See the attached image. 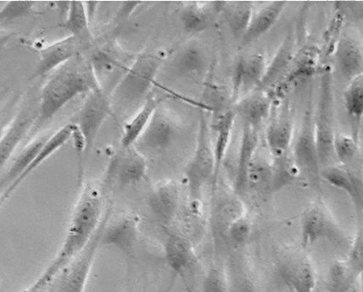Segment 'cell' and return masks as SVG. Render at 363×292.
Masks as SVG:
<instances>
[{
	"label": "cell",
	"instance_id": "cell-1",
	"mask_svg": "<svg viewBox=\"0 0 363 292\" xmlns=\"http://www.w3.org/2000/svg\"><path fill=\"white\" fill-rule=\"evenodd\" d=\"M104 213L101 189L94 185L85 186L74 206L60 249L29 289H49L57 275L89 245L102 223Z\"/></svg>",
	"mask_w": 363,
	"mask_h": 292
},
{
	"label": "cell",
	"instance_id": "cell-2",
	"mask_svg": "<svg viewBox=\"0 0 363 292\" xmlns=\"http://www.w3.org/2000/svg\"><path fill=\"white\" fill-rule=\"evenodd\" d=\"M99 89L89 61L81 55L53 71L41 91L37 122L39 126L52 120L67 103Z\"/></svg>",
	"mask_w": 363,
	"mask_h": 292
},
{
	"label": "cell",
	"instance_id": "cell-3",
	"mask_svg": "<svg viewBox=\"0 0 363 292\" xmlns=\"http://www.w3.org/2000/svg\"><path fill=\"white\" fill-rule=\"evenodd\" d=\"M162 64V58L157 53H142L138 56L112 91L114 101L123 106L141 101L151 89Z\"/></svg>",
	"mask_w": 363,
	"mask_h": 292
},
{
	"label": "cell",
	"instance_id": "cell-4",
	"mask_svg": "<svg viewBox=\"0 0 363 292\" xmlns=\"http://www.w3.org/2000/svg\"><path fill=\"white\" fill-rule=\"evenodd\" d=\"M314 128L316 150L321 170L329 166L333 158L335 157L333 141H335V133L333 129L332 77L329 68L323 71V76L320 77Z\"/></svg>",
	"mask_w": 363,
	"mask_h": 292
},
{
	"label": "cell",
	"instance_id": "cell-5",
	"mask_svg": "<svg viewBox=\"0 0 363 292\" xmlns=\"http://www.w3.org/2000/svg\"><path fill=\"white\" fill-rule=\"evenodd\" d=\"M215 158L213 151L210 128L206 116H200L199 128L193 157L186 169L187 186L191 198L198 199L201 196L203 186L214 175Z\"/></svg>",
	"mask_w": 363,
	"mask_h": 292
},
{
	"label": "cell",
	"instance_id": "cell-6",
	"mask_svg": "<svg viewBox=\"0 0 363 292\" xmlns=\"http://www.w3.org/2000/svg\"><path fill=\"white\" fill-rule=\"evenodd\" d=\"M111 113V103L106 93L97 89L91 91L79 111L76 126L84 143V153L89 154L108 116Z\"/></svg>",
	"mask_w": 363,
	"mask_h": 292
},
{
	"label": "cell",
	"instance_id": "cell-7",
	"mask_svg": "<svg viewBox=\"0 0 363 292\" xmlns=\"http://www.w3.org/2000/svg\"><path fill=\"white\" fill-rule=\"evenodd\" d=\"M104 219V215L98 231L96 232L89 245L60 274L62 275L57 292L86 291L96 256L101 246L100 245V237H101Z\"/></svg>",
	"mask_w": 363,
	"mask_h": 292
},
{
	"label": "cell",
	"instance_id": "cell-8",
	"mask_svg": "<svg viewBox=\"0 0 363 292\" xmlns=\"http://www.w3.org/2000/svg\"><path fill=\"white\" fill-rule=\"evenodd\" d=\"M139 227L133 216L121 215L111 219L110 211L106 210L100 245L113 247L124 256L131 257L139 242Z\"/></svg>",
	"mask_w": 363,
	"mask_h": 292
},
{
	"label": "cell",
	"instance_id": "cell-9",
	"mask_svg": "<svg viewBox=\"0 0 363 292\" xmlns=\"http://www.w3.org/2000/svg\"><path fill=\"white\" fill-rule=\"evenodd\" d=\"M291 157H293L300 174H304L315 181L319 179L320 166L316 150L311 102L308 103L301 129H300L295 141L294 153Z\"/></svg>",
	"mask_w": 363,
	"mask_h": 292
},
{
	"label": "cell",
	"instance_id": "cell-10",
	"mask_svg": "<svg viewBox=\"0 0 363 292\" xmlns=\"http://www.w3.org/2000/svg\"><path fill=\"white\" fill-rule=\"evenodd\" d=\"M177 127L164 111L157 108L147 128L137 140L135 147L140 153L157 154L164 152L172 145Z\"/></svg>",
	"mask_w": 363,
	"mask_h": 292
},
{
	"label": "cell",
	"instance_id": "cell-11",
	"mask_svg": "<svg viewBox=\"0 0 363 292\" xmlns=\"http://www.w3.org/2000/svg\"><path fill=\"white\" fill-rule=\"evenodd\" d=\"M147 170L145 156L132 146L123 149L111 162L106 174L107 181H113L120 187L135 185L144 179Z\"/></svg>",
	"mask_w": 363,
	"mask_h": 292
},
{
	"label": "cell",
	"instance_id": "cell-12",
	"mask_svg": "<svg viewBox=\"0 0 363 292\" xmlns=\"http://www.w3.org/2000/svg\"><path fill=\"white\" fill-rule=\"evenodd\" d=\"M267 68L265 57L261 53L240 57L233 69L232 100L237 102L241 96L257 91L264 78Z\"/></svg>",
	"mask_w": 363,
	"mask_h": 292
},
{
	"label": "cell",
	"instance_id": "cell-13",
	"mask_svg": "<svg viewBox=\"0 0 363 292\" xmlns=\"http://www.w3.org/2000/svg\"><path fill=\"white\" fill-rule=\"evenodd\" d=\"M84 44V40L69 35L41 50L33 77H44L80 55Z\"/></svg>",
	"mask_w": 363,
	"mask_h": 292
},
{
	"label": "cell",
	"instance_id": "cell-14",
	"mask_svg": "<svg viewBox=\"0 0 363 292\" xmlns=\"http://www.w3.org/2000/svg\"><path fill=\"white\" fill-rule=\"evenodd\" d=\"M99 89L112 91L129 68L118 54L106 50L95 52L89 61ZM107 94V93H106Z\"/></svg>",
	"mask_w": 363,
	"mask_h": 292
},
{
	"label": "cell",
	"instance_id": "cell-15",
	"mask_svg": "<svg viewBox=\"0 0 363 292\" xmlns=\"http://www.w3.org/2000/svg\"><path fill=\"white\" fill-rule=\"evenodd\" d=\"M294 119L286 103L275 111L266 131V142L274 157L286 155L294 140Z\"/></svg>",
	"mask_w": 363,
	"mask_h": 292
},
{
	"label": "cell",
	"instance_id": "cell-16",
	"mask_svg": "<svg viewBox=\"0 0 363 292\" xmlns=\"http://www.w3.org/2000/svg\"><path fill=\"white\" fill-rule=\"evenodd\" d=\"M317 68V53L315 49L303 50L297 57L294 58L286 73L279 79L269 94L271 99H283L291 87L300 81L311 77Z\"/></svg>",
	"mask_w": 363,
	"mask_h": 292
},
{
	"label": "cell",
	"instance_id": "cell-17",
	"mask_svg": "<svg viewBox=\"0 0 363 292\" xmlns=\"http://www.w3.org/2000/svg\"><path fill=\"white\" fill-rule=\"evenodd\" d=\"M148 206L162 226H170L177 219L179 210L177 185L173 181H167L154 187L149 195Z\"/></svg>",
	"mask_w": 363,
	"mask_h": 292
},
{
	"label": "cell",
	"instance_id": "cell-18",
	"mask_svg": "<svg viewBox=\"0 0 363 292\" xmlns=\"http://www.w3.org/2000/svg\"><path fill=\"white\" fill-rule=\"evenodd\" d=\"M301 245L304 249L319 243L327 239H331L335 232V225L328 215L318 206L308 208L304 213L300 224Z\"/></svg>",
	"mask_w": 363,
	"mask_h": 292
},
{
	"label": "cell",
	"instance_id": "cell-19",
	"mask_svg": "<svg viewBox=\"0 0 363 292\" xmlns=\"http://www.w3.org/2000/svg\"><path fill=\"white\" fill-rule=\"evenodd\" d=\"M35 122V115L30 106H25L19 111L10 127L7 128L0 139V169L6 164L13 155L32 125Z\"/></svg>",
	"mask_w": 363,
	"mask_h": 292
},
{
	"label": "cell",
	"instance_id": "cell-20",
	"mask_svg": "<svg viewBox=\"0 0 363 292\" xmlns=\"http://www.w3.org/2000/svg\"><path fill=\"white\" fill-rule=\"evenodd\" d=\"M258 143L259 129L244 123L235 179V191L238 196H243L246 193L248 170L256 156Z\"/></svg>",
	"mask_w": 363,
	"mask_h": 292
},
{
	"label": "cell",
	"instance_id": "cell-21",
	"mask_svg": "<svg viewBox=\"0 0 363 292\" xmlns=\"http://www.w3.org/2000/svg\"><path fill=\"white\" fill-rule=\"evenodd\" d=\"M76 124H67L56 133H54L52 137H48L43 147L40 148L39 152L37 153L35 157L33 158V160L31 164H29L27 169L21 175L18 181L13 183V184L5 191V193L3 194L1 199H0V204L5 202L6 200L14 193L15 190L22 184L24 179H26L33 170H35L38 167L43 164L45 160L48 159L50 157L53 155L54 153L58 151L62 145H65L67 142L73 137V133L74 130H76Z\"/></svg>",
	"mask_w": 363,
	"mask_h": 292
},
{
	"label": "cell",
	"instance_id": "cell-22",
	"mask_svg": "<svg viewBox=\"0 0 363 292\" xmlns=\"http://www.w3.org/2000/svg\"><path fill=\"white\" fill-rule=\"evenodd\" d=\"M283 281L294 292H315L316 276L311 262L304 257H294L281 266Z\"/></svg>",
	"mask_w": 363,
	"mask_h": 292
},
{
	"label": "cell",
	"instance_id": "cell-23",
	"mask_svg": "<svg viewBox=\"0 0 363 292\" xmlns=\"http://www.w3.org/2000/svg\"><path fill=\"white\" fill-rule=\"evenodd\" d=\"M164 252L167 265L177 274H186L194 264V254L190 242L179 233L168 232Z\"/></svg>",
	"mask_w": 363,
	"mask_h": 292
},
{
	"label": "cell",
	"instance_id": "cell-24",
	"mask_svg": "<svg viewBox=\"0 0 363 292\" xmlns=\"http://www.w3.org/2000/svg\"><path fill=\"white\" fill-rule=\"evenodd\" d=\"M320 177L335 189L343 191L358 210H362V181L357 174L335 166L320 170Z\"/></svg>",
	"mask_w": 363,
	"mask_h": 292
},
{
	"label": "cell",
	"instance_id": "cell-25",
	"mask_svg": "<svg viewBox=\"0 0 363 292\" xmlns=\"http://www.w3.org/2000/svg\"><path fill=\"white\" fill-rule=\"evenodd\" d=\"M286 5L287 2L283 0L274 1L262 8L257 15L253 16L247 30L240 40L242 47H247L266 35L277 23Z\"/></svg>",
	"mask_w": 363,
	"mask_h": 292
},
{
	"label": "cell",
	"instance_id": "cell-26",
	"mask_svg": "<svg viewBox=\"0 0 363 292\" xmlns=\"http://www.w3.org/2000/svg\"><path fill=\"white\" fill-rule=\"evenodd\" d=\"M235 112L228 111L217 119L214 126L216 133V140L213 145V151H214L215 169L214 175H213L212 184L213 189H216L217 181H218L220 169L223 164L225 157L227 155L229 144H230L233 126L235 122Z\"/></svg>",
	"mask_w": 363,
	"mask_h": 292
},
{
	"label": "cell",
	"instance_id": "cell-27",
	"mask_svg": "<svg viewBox=\"0 0 363 292\" xmlns=\"http://www.w3.org/2000/svg\"><path fill=\"white\" fill-rule=\"evenodd\" d=\"M336 62L342 77L352 82L362 74V50L357 41L349 38L340 40L337 45Z\"/></svg>",
	"mask_w": 363,
	"mask_h": 292
},
{
	"label": "cell",
	"instance_id": "cell-28",
	"mask_svg": "<svg viewBox=\"0 0 363 292\" xmlns=\"http://www.w3.org/2000/svg\"><path fill=\"white\" fill-rule=\"evenodd\" d=\"M294 58V36L289 33L279 47L269 65H267L264 78L257 91L273 89L290 66Z\"/></svg>",
	"mask_w": 363,
	"mask_h": 292
},
{
	"label": "cell",
	"instance_id": "cell-29",
	"mask_svg": "<svg viewBox=\"0 0 363 292\" xmlns=\"http://www.w3.org/2000/svg\"><path fill=\"white\" fill-rule=\"evenodd\" d=\"M237 111L244 123L260 130L272 112V99L269 95L252 94L238 104Z\"/></svg>",
	"mask_w": 363,
	"mask_h": 292
},
{
	"label": "cell",
	"instance_id": "cell-30",
	"mask_svg": "<svg viewBox=\"0 0 363 292\" xmlns=\"http://www.w3.org/2000/svg\"><path fill=\"white\" fill-rule=\"evenodd\" d=\"M208 61L206 53L197 45L182 49L174 60V68L179 76L199 77L206 71Z\"/></svg>",
	"mask_w": 363,
	"mask_h": 292
},
{
	"label": "cell",
	"instance_id": "cell-31",
	"mask_svg": "<svg viewBox=\"0 0 363 292\" xmlns=\"http://www.w3.org/2000/svg\"><path fill=\"white\" fill-rule=\"evenodd\" d=\"M272 181H271V193L286 189L295 184L301 176L300 171L296 165L293 157L289 153L286 155L274 157L271 164Z\"/></svg>",
	"mask_w": 363,
	"mask_h": 292
},
{
	"label": "cell",
	"instance_id": "cell-32",
	"mask_svg": "<svg viewBox=\"0 0 363 292\" xmlns=\"http://www.w3.org/2000/svg\"><path fill=\"white\" fill-rule=\"evenodd\" d=\"M345 107L352 120L353 139L358 142L363 114V77L359 76L350 82L345 95Z\"/></svg>",
	"mask_w": 363,
	"mask_h": 292
},
{
	"label": "cell",
	"instance_id": "cell-33",
	"mask_svg": "<svg viewBox=\"0 0 363 292\" xmlns=\"http://www.w3.org/2000/svg\"><path fill=\"white\" fill-rule=\"evenodd\" d=\"M157 104L156 99H147L135 118L125 125L122 140H121V145L123 149L132 147L135 145L151 120L154 111L157 108Z\"/></svg>",
	"mask_w": 363,
	"mask_h": 292
},
{
	"label": "cell",
	"instance_id": "cell-34",
	"mask_svg": "<svg viewBox=\"0 0 363 292\" xmlns=\"http://www.w3.org/2000/svg\"><path fill=\"white\" fill-rule=\"evenodd\" d=\"M225 20L233 36L241 40L253 18V6L250 1L232 2L223 6Z\"/></svg>",
	"mask_w": 363,
	"mask_h": 292
},
{
	"label": "cell",
	"instance_id": "cell-35",
	"mask_svg": "<svg viewBox=\"0 0 363 292\" xmlns=\"http://www.w3.org/2000/svg\"><path fill=\"white\" fill-rule=\"evenodd\" d=\"M48 139V137H41L27 145L16 158L9 169L0 177V184L6 191L24 173Z\"/></svg>",
	"mask_w": 363,
	"mask_h": 292
},
{
	"label": "cell",
	"instance_id": "cell-36",
	"mask_svg": "<svg viewBox=\"0 0 363 292\" xmlns=\"http://www.w3.org/2000/svg\"><path fill=\"white\" fill-rule=\"evenodd\" d=\"M271 164L264 158L255 156L248 170L246 193L249 191L258 196L271 194Z\"/></svg>",
	"mask_w": 363,
	"mask_h": 292
},
{
	"label": "cell",
	"instance_id": "cell-37",
	"mask_svg": "<svg viewBox=\"0 0 363 292\" xmlns=\"http://www.w3.org/2000/svg\"><path fill=\"white\" fill-rule=\"evenodd\" d=\"M64 28L71 33V36L84 41L89 40V22L84 2L70 1Z\"/></svg>",
	"mask_w": 363,
	"mask_h": 292
},
{
	"label": "cell",
	"instance_id": "cell-38",
	"mask_svg": "<svg viewBox=\"0 0 363 292\" xmlns=\"http://www.w3.org/2000/svg\"><path fill=\"white\" fill-rule=\"evenodd\" d=\"M243 215V206L240 200L226 198L216 204L213 214V223L217 232L226 235L229 225Z\"/></svg>",
	"mask_w": 363,
	"mask_h": 292
},
{
	"label": "cell",
	"instance_id": "cell-39",
	"mask_svg": "<svg viewBox=\"0 0 363 292\" xmlns=\"http://www.w3.org/2000/svg\"><path fill=\"white\" fill-rule=\"evenodd\" d=\"M356 278L347 265L336 262L329 272L328 290L330 292H356L354 286Z\"/></svg>",
	"mask_w": 363,
	"mask_h": 292
},
{
	"label": "cell",
	"instance_id": "cell-40",
	"mask_svg": "<svg viewBox=\"0 0 363 292\" xmlns=\"http://www.w3.org/2000/svg\"><path fill=\"white\" fill-rule=\"evenodd\" d=\"M181 21L185 31L189 33H199L210 27V14L198 6H189L182 11Z\"/></svg>",
	"mask_w": 363,
	"mask_h": 292
},
{
	"label": "cell",
	"instance_id": "cell-41",
	"mask_svg": "<svg viewBox=\"0 0 363 292\" xmlns=\"http://www.w3.org/2000/svg\"><path fill=\"white\" fill-rule=\"evenodd\" d=\"M35 1H9L0 10V27L31 13Z\"/></svg>",
	"mask_w": 363,
	"mask_h": 292
},
{
	"label": "cell",
	"instance_id": "cell-42",
	"mask_svg": "<svg viewBox=\"0 0 363 292\" xmlns=\"http://www.w3.org/2000/svg\"><path fill=\"white\" fill-rule=\"evenodd\" d=\"M358 151V142L352 136L335 135L333 141V153L341 164H347L356 157Z\"/></svg>",
	"mask_w": 363,
	"mask_h": 292
},
{
	"label": "cell",
	"instance_id": "cell-43",
	"mask_svg": "<svg viewBox=\"0 0 363 292\" xmlns=\"http://www.w3.org/2000/svg\"><path fill=\"white\" fill-rule=\"evenodd\" d=\"M252 227L250 220L245 216H241L240 218L233 220L229 225L226 232L228 240L233 246H239L246 244L252 235Z\"/></svg>",
	"mask_w": 363,
	"mask_h": 292
},
{
	"label": "cell",
	"instance_id": "cell-44",
	"mask_svg": "<svg viewBox=\"0 0 363 292\" xmlns=\"http://www.w3.org/2000/svg\"><path fill=\"white\" fill-rule=\"evenodd\" d=\"M363 237L362 231L357 233L349 250L348 266L356 276H360L363 268Z\"/></svg>",
	"mask_w": 363,
	"mask_h": 292
},
{
	"label": "cell",
	"instance_id": "cell-45",
	"mask_svg": "<svg viewBox=\"0 0 363 292\" xmlns=\"http://www.w3.org/2000/svg\"><path fill=\"white\" fill-rule=\"evenodd\" d=\"M202 292H228L227 282L220 270L212 268L208 271L202 283Z\"/></svg>",
	"mask_w": 363,
	"mask_h": 292
},
{
	"label": "cell",
	"instance_id": "cell-46",
	"mask_svg": "<svg viewBox=\"0 0 363 292\" xmlns=\"http://www.w3.org/2000/svg\"><path fill=\"white\" fill-rule=\"evenodd\" d=\"M11 37V33L0 29V51H2L6 45L10 43Z\"/></svg>",
	"mask_w": 363,
	"mask_h": 292
},
{
	"label": "cell",
	"instance_id": "cell-47",
	"mask_svg": "<svg viewBox=\"0 0 363 292\" xmlns=\"http://www.w3.org/2000/svg\"><path fill=\"white\" fill-rule=\"evenodd\" d=\"M235 292H255L253 286L247 281H242L236 287Z\"/></svg>",
	"mask_w": 363,
	"mask_h": 292
},
{
	"label": "cell",
	"instance_id": "cell-48",
	"mask_svg": "<svg viewBox=\"0 0 363 292\" xmlns=\"http://www.w3.org/2000/svg\"><path fill=\"white\" fill-rule=\"evenodd\" d=\"M48 291V288H43V289H35V290H32V289H28L25 291V292H47Z\"/></svg>",
	"mask_w": 363,
	"mask_h": 292
},
{
	"label": "cell",
	"instance_id": "cell-49",
	"mask_svg": "<svg viewBox=\"0 0 363 292\" xmlns=\"http://www.w3.org/2000/svg\"><path fill=\"white\" fill-rule=\"evenodd\" d=\"M5 125H4L2 123H0V139H1V137L3 136L4 133H5Z\"/></svg>",
	"mask_w": 363,
	"mask_h": 292
},
{
	"label": "cell",
	"instance_id": "cell-50",
	"mask_svg": "<svg viewBox=\"0 0 363 292\" xmlns=\"http://www.w3.org/2000/svg\"><path fill=\"white\" fill-rule=\"evenodd\" d=\"M4 193H5V189H4L1 185H0V199H1Z\"/></svg>",
	"mask_w": 363,
	"mask_h": 292
}]
</instances>
